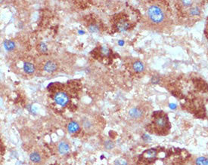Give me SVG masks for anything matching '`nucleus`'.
Here are the masks:
<instances>
[{
	"label": "nucleus",
	"instance_id": "39448f33",
	"mask_svg": "<svg viewBox=\"0 0 208 165\" xmlns=\"http://www.w3.org/2000/svg\"><path fill=\"white\" fill-rule=\"evenodd\" d=\"M129 114H130V116L131 118L137 119V118H139L140 117H142V111L140 109H139V108H133V109H130Z\"/></svg>",
	"mask_w": 208,
	"mask_h": 165
},
{
	"label": "nucleus",
	"instance_id": "f03ea898",
	"mask_svg": "<svg viewBox=\"0 0 208 165\" xmlns=\"http://www.w3.org/2000/svg\"><path fill=\"white\" fill-rule=\"evenodd\" d=\"M55 104L61 106H64L69 102V97L64 92H58L55 95L54 97Z\"/></svg>",
	"mask_w": 208,
	"mask_h": 165
},
{
	"label": "nucleus",
	"instance_id": "6e6552de",
	"mask_svg": "<svg viewBox=\"0 0 208 165\" xmlns=\"http://www.w3.org/2000/svg\"><path fill=\"white\" fill-rule=\"evenodd\" d=\"M130 27V24H129L128 22H126V20H121L117 23V30L120 32H124L126 30H127Z\"/></svg>",
	"mask_w": 208,
	"mask_h": 165
},
{
	"label": "nucleus",
	"instance_id": "a211bd4d",
	"mask_svg": "<svg viewBox=\"0 0 208 165\" xmlns=\"http://www.w3.org/2000/svg\"><path fill=\"white\" fill-rule=\"evenodd\" d=\"M101 51L103 55H108L109 54H110V50H109V48H108L106 46H103V47H101Z\"/></svg>",
	"mask_w": 208,
	"mask_h": 165
},
{
	"label": "nucleus",
	"instance_id": "4468645a",
	"mask_svg": "<svg viewBox=\"0 0 208 165\" xmlns=\"http://www.w3.org/2000/svg\"><path fill=\"white\" fill-rule=\"evenodd\" d=\"M4 47H5V49L9 51L13 50L15 47V44L12 41H5L4 42Z\"/></svg>",
	"mask_w": 208,
	"mask_h": 165
},
{
	"label": "nucleus",
	"instance_id": "f257e3e1",
	"mask_svg": "<svg viewBox=\"0 0 208 165\" xmlns=\"http://www.w3.org/2000/svg\"><path fill=\"white\" fill-rule=\"evenodd\" d=\"M148 17L154 23H160L164 20V13L162 9L158 5H151L148 11Z\"/></svg>",
	"mask_w": 208,
	"mask_h": 165
},
{
	"label": "nucleus",
	"instance_id": "9d476101",
	"mask_svg": "<svg viewBox=\"0 0 208 165\" xmlns=\"http://www.w3.org/2000/svg\"><path fill=\"white\" fill-rule=\"evenodd\" d=\"M133 69H134L136 72H143L144 69L143 63L141 61L135 62L133 65Z\"/></svg>",
	"mask_w": 208,
	"mask_h": 165
},
{
	"label": "nucleus",
	"instance_id": "ddd939ff",
	"mask_svg": "<svg viewBox=\"0 0 208 165\" xmlns=\"http://www.w3.org/2000/svg\"><path fill=\"white\" fill-rule=\"evenodd\" d=\"M195 165H208V159L205 157H198L195 159Z\"/></svg>",
	"mask_w": 208,
	"mask_h": 165
},
{
	"label": "nucleus",
	"instance_id": "7ed1b4c3",
	"mask_svg": "<svg viewBox=\"0 0 208 165\" xmlns=\"http://www.w3.org/2000/svg\"><path fill=\"white\" fill-rule=\"evenodd\" d=\"M58 151H59L60 154H61V155H66L70 152L69 145L64 141H61L58 144Z\"/></svg>",
	"mask_w": 208,
	"mask_h": 165
},
{
	"label": "nucleus",
	"instance_id": "1a4fd4ad",
	"mask_svg": "<svg viewBox=\"0 0 208 165\" xmlns=\"http://www.w3.org/2000/svg\"><path fill=\"white\" fill-rule=\"evenodd\" d=\"M68 129L71 134H74V133H77L80 130V126L76 121H71L68 125Z\"/></svg>",
	"mask_w": 208,
	"mask_h": 165
},
{
	"label": "nucleus",
	"instance_id": "423d86ee",
	"mask_svg": "<svg viewBox=\"0 0 208 165\" xmlns=\"http://www.w3.org/2000/svg\"><path fill=\"white\" fill-rule=\"evenodd\" d=\"M157 155H158L157 151L154 149H150L146 150L143 153L144 158H145L146 159L148 160H151L157 157Z\"/></svg>",
	"mask_w": 208,
	"mask_h": 165
},
{
	"label": "nucleus",
	"instance_id": "f8f14e48",
	"mask_svg": "<svg viewBox=\"0 0 208 165\" xmlns=\"http://www.w3.org/2000/svg\"><path fill=\"white\" fill-rule=\"evenodd\" d=\"M30 159L33 163H39L41 161V156L38 152H32L30 155Z\"/></svg>",
	"mask_w": 208,
	"mask_h": 165
},
{
	"label": "nucleus",
	"instance_id": "9b49d317",
	"mask_svg": "<svg viewBox=\"0 0 208 165\" xmlns=\"http://www.w3.org/2000/svg\"><path fill=\"white\" fill-rule=\"evenodd\" d=\"M24 70L27 73L32 74L34 72L35 67L32 63L27 62V63H24Z\"/></svg>",
	"mask_w": 208,
	"mask_h": 165
},
{
	"label": "nucleus",
	"instance_id": "dca6fc26",
	"mask_svg": "<svg viewBox=\"0 0 208 165\" xmlns=\"http://www.w3.org/2000/svg\"><path fill=\"white\" fill-rule=\"evenodd\" d=\"M114 165H128V164L124 159L119 158V159L116 160L115 162H114Z\"/></svg>",
	"mask_w": 208,
	"mask_h": 165
},
{
	"label": "nucleus",
	"instance_id": "2eb2a0df",
	"mask_svg": "<svg viewBox=\"0 0 208 165\" xmlns=\"http://www.w3.org/2000/svg\"><path fill=\"white\" fill-rule=\"evenodd\" d=\"M82 125H83V128H85L86 131H89L92 128V127H93L91 121L86 119V118L85 120H83V121H82Z\"/></svg>",
	"mask_w": 208,
	"mask_h": 165
},
{
	"label": "nucleus",
	"instance_id": "0eeeda50",
	"mask_svg": "<svg viewBox=\"0 0 208 165\" xmlns=\"http://www.w3.org/2000/svg\"><path fill=\"white\" fill-rule=\"evenodd\" d=\"M57 69V64L53 61H48L44 66V70L47 72H52Z\"/></svg>",
	"mask_w": 208,
	"mask_h": 165
},
{
	"label": "nucleus",
	"instance_id": "412c9836",
	"mask_svg": "<svg viewBox=\"0 0 208 165\" xmlns=\"http://www.w3.org/2000/svg\"><path fill=\"white\" fill-rule=\"evenodd\" d=\"M182 3H183L184 5L188 6V5H190L192 4V2H189V1H183V2H182Z\"/></svg>",
	"mask_w": 208,
	"mask_h": 165
},
{
	"label": "nucleus",
	"instance_id": "f3484780",
	"mask_svg": "<svg viewBox=\"0 0 208 165\" xmlns=\"http://www.w3.org/2000/svg\"><path fill=\"white\" fill-rule=\"evenodd\" d=\"M190 14L192 15H198L200 14V10L198 8L194 7L190 9Z\"/></svg>",
	"mask_w": 208,
	"mask_h": 165
},
{
	"label": "nucleus",
	"instance_id": "4be33fe9",
	"mask_svg": "<svg viewBox=\"0 0 208 165\" xmlns=\"http://www.w3.org/2000/svg\"><path fill=\"white\" fill-rule=\"evenodd\" d=\"M170 107H173V108H176V106L175 105H171Z\"/></svg>",
	"mask_w": 208,
	"mask_h": 165
},
{
	"label": "nucleus",
	"instance_id": "20e7f679",
	"mask_svg": "<svg viewBox=\"0 0 208 165\" xmlns=\"http://www.w3.org/2000/svg\"><path fill=\"white\" fill-rule=\"evenodd\" d=\"M155 125L158 127V128H163L166 126V124H167V119L165 116H158L155 118Z\"/></svg>",
	"mask_w": 208,
	"mask_h": 165
},
{
	"label": "nucleus",
	"instance_id": "aec40b11",
	"mask_svg": "<svg viewBox=\"0 0 208 165\" xmlns=\"http://www.w3.org/2000/svg\"><path fill=\"white\" fill-rule=\"evenodd\" d=\"M89 30L91 32H96L98 30V27L96 25H92L91 26H89Z\"/></svg>",
	"mask_w": 208,
	"mask_h": 165
},
{
	"label": "nucleus",
	"instance_id": "6ab92c4d",
	"mask_svg": "<svg viewBox=\"0 0 208 165\" xmlns=\"http://www.w3.org/2000/svg\"><path fill=\"white\" fill-rule=\"evenodd\" d=\"M105 147L107 149H112L114 147V143L111 142V141H108L105 143Z\"/></svg>",
	"mask_w": 208,
	"mask_h": 165
}]
</instances>
